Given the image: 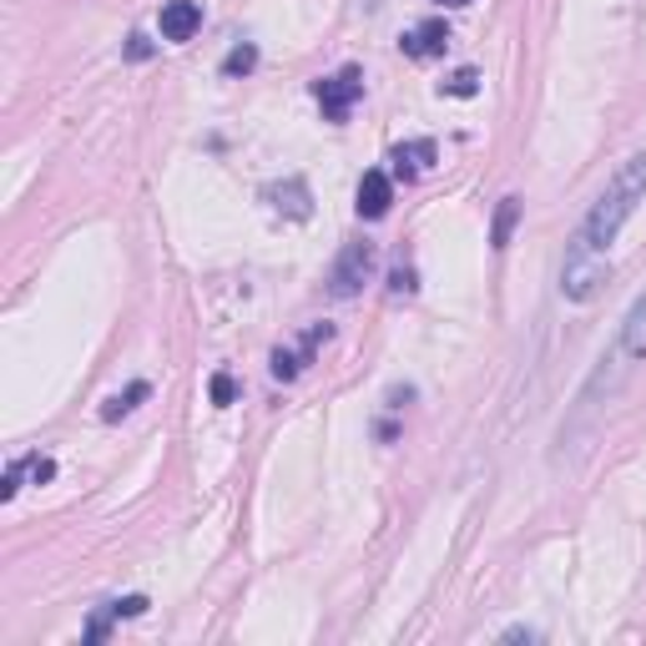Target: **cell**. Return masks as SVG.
<instances>
[{"label":"cell","instance_id":"cell-1","mask_svg":"<svg viewBox=\"0 0 646 646\" xmlns=\"http://www.w3.org/2000/svg\"><path fill=\"white\" fill-rule=\"evenodd\" d=\"M642 198H646V152H636V157H626V162L616 167V177L606 182V192L596 198V208L586 212V222H580V232H576V242H570V248L606 258Z\"/></svg>","mask_w":646,"mask_h":646},{"label":"cell","instance_id":"cell-2","mask_svg":"<svg viewBox=\"0 0 646 646\" xmlns=\"http://www.w3.org/2000/svg\"><path fill=\"white\" fill-rule=\"evenodd\" d=\"M642 364H646V294L636 298L632 314L622 318V334H616L612 354H602L596 374L586 379V389H580V415H592V409H602L606 399L622 395V384L632 379Z\"/></svg>","mask_w":646,"mask_h":646},{"label":"cell","instance_id":"cell-3","mask_svg":"<svg viewBox=\"0 0 646 646\" xmlns=\"http://www.w3.org/2000/svg\"><path fill=\"white\" fill-rule=\"evenodd\" d=\"M314 97H318V107H324L329 121H349V111L364 101V71L344 67V71H334V77L314 81Z\"/></svg>","mask_w":646,"mask_h":646},{"label":"cell","instance_id":"cell-4","mask_svg":"<svg viewBox=\"0 0 646 646\" xmlns=\"http://www.w3.org/2000/svg\"><path fill=\"white\" fill-rule=\"evenodd\" d=\"M606 274H612V264L606 258H596V252H566V268H560V294L570 298V304H586V298H596V288L606 284Z\"/></svg>","mask_w":646,"mask_h":646},{"label":"cell","instance_id":"cell-5","mask_svg":"<svg viewBox=\"0 0 646 646\" xmlns=\"http://www.w3.org/2000/svg\"><path fill=\"white\" fill-rule=\"evenodd\" d=\"M374 274V242H344V252L329 268V294L334 298H354Z\"/></svg>","mask_w":646,"mask_h":646},{"label":"cell","instance_id":"cell-6","mask_svg":"<svg viewBox=\"0 0 646 646\" xmlns=\"http://www.w3.org/2000/svg\"><path fill=\"white\" fill-rule=\"evenodd\" d=\"M334 339V324H314V329L298 339V349H274V379L278 384H288V379H298L304 374V364H314V354H318V344H329Z\"/></svg>","mask_w":646,"mask_h":646},{"label":"cell","instance_id":"cell-7","mask_svg":"<svg viewBox=\"0 0 646 646\" xmlns=\"http://www.w3.org/2000/svg\"><path fill=\"white\" fill-rule=\"evenodd\" d=\"M449 41H455V36H449L445 21H419L399 36V51H405L409 61H435V56L449 51Z\"/></svg>","mask_w":646,"mask_h":646},{"label":"cell","instance_id":"cell-8","mask_svg":"<svg viewBox=\"0 0 646 646\" xmlns=\"http://www.w3.org/2000/svg\"><path fill=\"white\" fill-rule=\"evenodd\" d=\"M354 208H359V218L379 222L384 212L395 208V177L379 172V167H374V172H364V182H359V202H354Z\"/></svg>","mask_w":646,"mask_h":646},{"label":"cell","instance_id":"cell-9","mask_svg":"<svg viewBox=\"0 0 646 646\" xmlns=\"http://www.w3.org/2000/svg\"><path fill=\"white\" fill-rule=\"evenodd\" d=\"M439 147L429 142V137H415V142H399L395 152H389V162H395V177L399 182H415V177H425L429 167H435Z\"/></svg>","mask_w":646,"mask_h":646},{"label":"cell","instance_id":"cell-10","mask_svg":"<svg viewBox=\"0 0 646 646\" xmlns=\"http://www.w3.org/2000/svg\"><path fill=\"white\" fill-rule=\"evenodd\" d=\"M264 202L284 218H308L314 212V198H308V182L304 177H288V182H268L264 187Z\"/></svg>","mask_w":646,"mask_h":646},{"label":"cell","instance_id":"cell-11","mask_svg":"<svg viewBox=\"0 0 646 646\" xmlns=\"http://www.w3.org/2000/svg\"><path fill=\"white\" fill-rule=\"evenodd\" d=\"M198 31H202L198 0H172V6H162V41H192Z\"/></svg>","mask_w":646,"mask_h":646},{"label":"cell","instance_id":"cell-12","mask_svg":"<svg viewBox=\"0 0 646 646\" xmlns=\"http://www.w3.org/2000/svg\"><path fill=\"white\" fill-rule=\"evenodd\" d=\"M147 612V596H121V602H107L87 626V642H101L111 632V622H132V616Z\"/></svg>","mask_w":646,"mask_h":646},{"label":"cell","instance_id":"cell-13","mask_svg":"<svg viewBox=\"0 0 646 646\" xmlns=\"http://www.w3.org/2000/svg\"><path fill=\"white\" fill-rule=\"evenodd\" d=\"M515 222H520V198H500V208H495V222H490V248L495 252L510 248Z\"/></svg>","mask_w":646,"mask_h":646},{"label":"cell","instance_id":"cell-14","mask_svg":"<svg viewBox=\"0 0 646 646\" xmlns=\"http://www.w3.org/2000/svg\"><path fill=\"white\" fill-rule=\"evenodd\" d=\"M147 395H152V384H142V379H137L132 384V389H127V395H117V399H107V405H101V419H107V425H111V419H121V415H132V409L137 405H142V399Z\"/></svg>","mask_w":646,"mask_h":646},{"label":"cell","instance_id":"cell-15","mask_svg":"<svg viewBox=\"0 0 646 646\" xmlns=\"http://www.w3.org/2000/svg\"><path fill=\"white\" fill-rule=\"evenodd\" d=\"M252 67H258V46H252V41L232 46V51L222 56V77H248Z\"/></svg>","mask_w":646,"mask_h":646},{"label":"cell","instance_id":"cell-16","mask_svg":"<svg viewBox=\"0 0 646 646\" xmlns=\"http://www.w3.org/2000/svg\"><path fill=\"white\" fill-rule=\"evenodd\" d=\"M16 470H21V480L46 485L56 475V460H51V455H26V460H16Z\"/></svg>","mask_w":646,"mask_h":646},{"label":"cell","instance_id":"cell-17","mask_svg":"<svg viewBox=\"0 0 646 646\" xmlns=\"http://www.w3.org/2000/svg\"><path fill=\"white\" fill-rule=\"evenodd\" d=\"M439 91H445V97H475V91H480V77H475L470 67H460L455 77L439 81Z\"/></svg>","mask_w":646,"mask_h":646},{"label":"cell","instance_id":"cell-18","mask_svg":"<svg viewBox=\"0 0 646 646\" xmlns=\"http://www.w3.org/2000/svg\"><path fill=\"white\" fill-rule=\"evenodd\" d=\"M232 395H238L232 374H212V405H232Z\"/></svg>","mask_w":646,"mask_h":646},{"label":"cell","instance_id":"cell-19","mask_svg":"<svg viewBox=\"0 0 646 646\" xmlns=\"http://www.w3.org/2000/svg\"><path fill=\"white\" fill-rule=\"evenodd\" d=\"M415 268H405V264H399L395 268V274H389V294H415Z\"/></svg>","mask_w":646,"mask_h":646},{"label":"cell","instance_id":"cell-20","mask_svg":"<svg viewBox=\"0 0 646 646\" xmlns=\"http://www.w3.org/2000/svg\"><path fill=\"white\" fill-rule=\"evenodd\" d=\"M127 56H132V61H142V56H152V46H147V36H132V46H127Z\"/></svg>","mask_w":646,"mask_h":646},{"label":"cell","instance_id":"cell-21","mask_svg":"<svg viewBox=\"0 0 646 646\" xmlns=\"http://www.w3.org/2000/svg\"><path fill=\"white\" fill-rule=\"evenodd\" d=\"M505 642H536V632H530V626H510V632H505Z\"/></svg>","mask_w":646,"mask_h":646},{"label":"cell","instance_id":"cell-22","mask_svg":"<svg viewBox=\"0 0 646 646\" xmlns=\"http://www.w3.org/2000/svg\"><path fill=\"white\" fill-rule=\"evenodd\" d=\"M439 6H470V0H439Z\"/></svg>","mask_w":646,"mask_h":646}]
</instances>
